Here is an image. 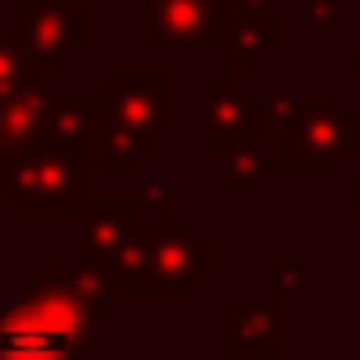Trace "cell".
I'll return each instance as SVG.
<instances>
[{"instance_id":"obj_17","label":"cell","mask_w":360,"mask_h":360,"mask_svg":"<svg viewBox=\"0 0 360 360\" xmlns=\"http://www.w3.org/2000/svg\"><path fill=\"white\" fill-rule=\"evenodd\" d=\"M274 360H283V356H274Z\"/></svg>"},{"instance_id":"obj_6","label":"cell","mask_w":360,"mask_h":360,"mask_svg":"<svg viewBox=\"0 0 360 360\" xmlns=\"http://www.w3.org/2000/svg\"><path fill=\"white\" fill-rule=\"evenodd\" d=\"M205 96H201V150L229 155L242 146H260V96H242L233 87V78H201Z\"/></svg>"},{"instance_id":"obj_16","label":"cell","mask_w":360,"mask_h":360,"mask_svg":"<svg viewBox=\"0 0 360 360\" xmlns=\"http://www.w3.org/2000/svg\"><path fill=\"white\" fill-rule=\"evenodd\" d=\"M347 69H360V55H356V51L347 55Z\"/></svg>"},{"instance_id":"obj_3","label":"cell","mask_w":360,"mask_h":360,"mask_svg":"<svg viewBox=\"0 0 360 360\" xmlns=\"http://www.w3.org/2000/svg\"><path fill=\"white\" fill-rule=\"evenodd\" d=\"M0 192L14 214H82L96 196V165L64 146H37L0 169Z\"/></svg>"},{"instance_id":"obj_7","label":"cell","mask_w":360,"mask_h":360,"mask_svg":"<svg viewBox=\"0 0 360 360\" xmlns=\"http://www.w3.org/2000/svg\"><path fill=\"white\" fill-rule=\"evenodd\" d=\"M219 356L224 360H274L283 356V310L264 297L219 301Z\"/></svg>"},{"instance_id":"obj_14","label":"cell","mask_w":360,"mask_h":360,"mask_svg":"<svg viewBox=\"0 0 360 360\" xmlns=\"http://www.w3.org/2000/svg\"><path fill=\"white\" fill-rule=\"evenodd\" d=\"M128 205L137 210V219L160 224V219H174L178 214V187L169 178H146L137 183V192H128Z\"/></svg>"},{"instance_id":"obj_2","label":"cell","mask_w":360,"mask_h":360,"mask_svg":"<svg viewBox=\"0 0 360 360\" xmlns=\"http://www.w3.org/2000/svg\"><path fill=\"white\" fill-rule=\"evenodd\" d=\"M96 319L60 283L14 278L0 301V360H82Z\"/></svg>"},{"instance_id":"obj_1","label":"cell","mask_w":360,"mask_h":360,"mask_svg":"<svg viewBox=\"0 0 360 360\" xmlns=\"http://www.w3.org/2000/svg\"><path fill=\"white\" fill-rule=\"evenodd\" d=\"M101 91V132L91 160H96V174H128L137 165V155L155 150V141L165 137L178 123V82L169 73H105L96 78Z\"/></svg>"},{"instance_id":"obj_8","label":"cell","mask_w":360,"mask_h":360,"mask_svg":"<svg viewBox=\"0 0 360 360\" xmlns=\"http://www.w3.org/2000/svg\"><path fill=\"white\" fill-rule=\"evenodd\" d=\"M150 224L137 219V210L128 205V196H110V192H96L82 210V229H78V251L87 260H96L101 269L119 260L132 242L146 233Z\"/></svg>"},{"instance_id":"obj_13","label":"cell","mask_w":360,"mask_h":360,"mask_svg":"<svg viewBox=\"0 0 360 360\" xmlns=\"http://www.w3.org/2000/svg\"><path fill=\"white\" fill-rule=\"evenodd\" d=\"M301 288H306V264L297 255H264L260 260V297L269 306L283 310V301L301 297Z\"/></svg>"},{"instance_id":"obj_12","label":"cell","mask_w":360,"mask_h":360,"mask_svg":"<svg viewBox=\"0 0 360 360\" xmlns=\"http://www.w3.org/2000/svg\"><path fill=\"white\" fill-rule=\"evenodd\" d=\"M274 174V160L260 146H242L224 155V174H219V192L224 196H255L264 187V178Z\"/></svg>"},{"instance_id":"obj_5","label":"cell","mask_w":360,"mask_h":360,"mask_svg":"<svg viewBox=\"0 0 360 360\" xmlns=\"http://www.w3.org/2000/svg\"><path fill=\"white\" fill-rule=\"evenodd\" d=\"M219 238H205L192 214L150 224V278L146 301H192L201 283L219 278Z\"/></svg>"},{"instance_id":"obj_4","label":"cell","mask_w":360,"mask_h":360,"mask_svg":"<svg viewBox=\"0 0 360 360\" xmlns=\"http://www.w3.org/2000/svg\"><path fill=\"white\" fill-rule=\"evenodd\" d=\"M347 155H360V115L342 105L338 91H324L301 96V115L269 160L288 174H338Z\"/></svg>"},{"instance_id":"obj_10","label":"cell","mask_w":360,"mask_h":360,"mask_svg":"<svg viewBox=\"0 0 360 360\" xmlns=\"http://www.w3.org/2000/svg\"><path fill=\"white\" fill-rule=\"evenodd\" d=\"M214 41L210 0H155L141 18V46H205Z\"/></svg>"},{"instance_id":"obj_11","label":"cell","mask_w":360,"mask_h":360,"mask_svg":"<svg viewBox=\"0 0 360 360\" xmlns=\"http://www.w3.org/2000/svg\"><path fill=\"white\" fill-rule=\"evenodd\" d=\"M51 283H60V288L69 292V297L78 301V306L87 310L96 324H105V319L119 315V297H115V283H110V274L101 269L96 260H87L82 251L60 255V260L51 264Z\"/></svg>"},{"instance_id":"obj_9","label":"cell","mask_w":360,"mask_h":360,"mask_svg":"<svg viewBox=\"0 0 360 360\" xmlns=\"http://www.w3.org/2000/svg\"><path fill=\"white\" fill-rule=\"evenodd\" d=\"M51 105L55 96L46 87L0 96V169L51 141Z\"/></svg>"},{"instance_id":"obj_15","label":"cell","mask_w":360,"mask_h":360,"mask_svg":"<svg viewBox=\"0 0 360 360\" xmlns=\"http://www.w3.org/2000/svg\"><path fill=\"white\" fill-rule=\"evenodd\" d=\"M342 205H347V214H352V219H360V169H356V174H347V183H342Z\"/></svg>"}]
</instances>
